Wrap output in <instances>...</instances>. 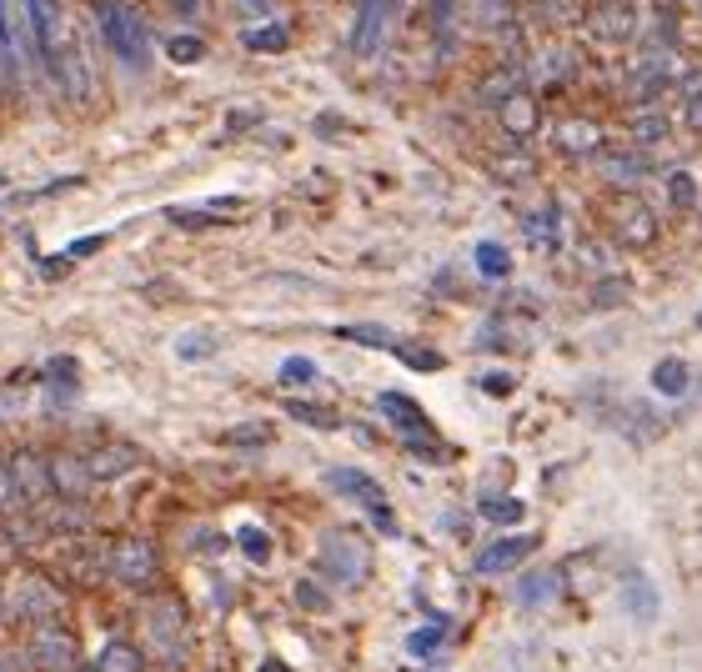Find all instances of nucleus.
I'll list each match as a JSON object with an SVG mask.
<instances>
[{
    "instance_id": "50",
    "label": "nucleus",
    "mask_w": 702,
    "mask_h": 672,
    "mask_svg": "<svg viewBox=\"0 0 702 672\" xmlns=\"http://www.w3.org/2000/svg\"><path fill=\"white\" fill-rule=\"evenodd\" d=\"M261 672H291V668L281 658H266V662H261Z\"/></svg>"
},
{
    "instance_id": "52",
    "label": "nucleus",
    "mask_w": 702,
    "mask_h": 672,
    "mask_svg": "<svg viewBox=\"0 0 702 672\" xmlns=\"http://www.w3.org/2000/svg\"><path fill=\"white\" fill-rule=\"evenodd\" d=\"M698 326H702V311H698Z\"/></svg>"
},
{
    "instance_id": "8",
    "label": "nucleus",
    "mask_w": 702,
    "mask_h": 672,
    "mask_svg": "<svg viewBox=\"0 0 702 672\" xmlns=\"http://www.w3.org/2000/svg\"><path fill=\"white\" fill-rule=\"evenodd\" d=\"M30 662H36L40 672H76V662H80L76 637L65 633V627H55V622H46V627H36V637H30Z\"/></svg>"
},
{
    "instance_id": "5",
    "label": "nucleus",
    "mask_w": 702,
    "mask_h": 672,
    "mask_svg": "<svg viewBox=\"0 0 702 672\" xmlns=\"http://www.w3.org/2000/svg\"><path fill=\"white\" fill-rule=\"evenodd\" d=\"M105 568L116 572L126 587H151L156 582V547L146 543V537H121V543H111Z\"/></svg>"
},
{
    "instance_id": "11",
    "label": "nucleus",
    "mask_w": 702,
    "mask_h": 672,
    "mask_svg": "<svg viewBox=\"0 0 702 672\" xmlns=\"http://www.w3.org/2000/svg\"><path fill=\"white\" fill-rule=\"evenodd\" d=\"M80 457H86L91 482H121L141 466V447H130V441H101V447H91V452H80Z\"/></svg>"
},
{
    "instance_id": "42",
    "label": "nucleus",
    "mask_w": 702,
    "mask_h": 672,
    "mask_svg": "<svg viewBox=\"0 0 702 672\" xmlns=\"http://www.w3.org/2000/svg\"><path fill=\"white\" fill-rule=\"evenodd\" d=\"M171 221L186 232H201V226H216V211H171Z\"/></svg>"
},
{
    "instance_id": "46",
    "label": "nucleus",
    "mask_w": 702,
    "mask_h": 672,
    "mask_svg": "<svg viewBox=\"0 0 702 672\" xmlns=\"http://www.w3.org/2000/svg\"><path fill=\"white\" fill-rule=\"evenodd\" d=\"M522 662H527V647H517V652H507V658H502V668H497V672H542V668H522Z\"/></svg>"
},
{
    "instance_id": "53",
    "label": "nucleus",
    "mask_w": 702,
    "mask_h": 672,
    "mask_svg": "<svg viewBox=\"0 0 702 672\" xmlns=\"http://www.w3.org/2000/svg\"><path fill=\"white\" fill-rule=\"evenodd\" d=\"M0 186H5V176H0Z\"/></svg>"
},
{
    "instance_id": "31",
    "label": "nucleus",
    "mask_w": 702,
    "mask_h": 672,
    "mask_svg": "<svg viewBox=\"0 0 702 672\" xmlns=\"http://www.w3.org/2000/svg\"><path fill=\"white\" fill-rule=\"evenodd\" d=\"M507 266H512V257L497 241H481L477 246V272L481 276H507Z\"/></svg>"
},
{
    "instance_id": "17",
    "label": "nucleus",
    "mask_w": 702,
    "mask_h": 672,
    "mask_svg": "<svg viewBox=\"0 0 702 672\" xmlns=\"http://www.w3.org/2000/svg\"><path fill=\"white\" fill-rule=\"evenodd\" d=\"M532 552H537V537H502V543L481 547V557H477V572H481V577H492V572H507V568H517L522 557H532Z\"/></svg>"
},
{
    "instance_id": "32",
    "label": "nucleus",
    "mask_w": 702,
    "mask_h": 672,
    "mask_svg": "<svg viewBox=\"0 0 702 672\" xmlns=\"http://www.w3.org/2000/svg\"><path fill=\"white\" fill-rule=\"evenodd\" d=\"M632 136H638L642 146L663 141V136H667V116H663V111H642V116H632Z\"/></svg>"
},
{
    "instance_id": "36",
    "label": "nucleus",
    "mask_w": 702,
    "mask_h": 672,
    "mask_svg": "<svg viewBox=\"0 0 702 672\" xmlns=\"http://www.w3.org/2000/svg\"><path fill=\"white\" fill-rule=\"evenodd\" d=\"M166 55H171V61H181V65H196L201 55H206V46H201L196 36H171L166 40Z\"/></svg>"
},
{
    "instance_id": "1",
    "label": "nucleus",
    "mask_w": 702,
    "mask_h": 672,
    "mask_svg": "<svg viewBox=\"0 0 702 672\" xmlns=\"http://www.w3.org/2000/svg\"><path fill=\"white\" fill-rule=\"evenodd\" d=\"M96 26H101V40L126 65H146V55H151V30H146L136 5H126V0H101V5H96Z\"/></svg>"
},
{
    "instance_id": "10",
    "label": "nucleus",
    "mask_w": 702,
    "mask_h": 672,
    "mask_svg": "<svg viewBox=\"0 0 702 672\" xmlns=\"http://www.w3.org/2000/svg\"><path fill=\"white\" fill-rule=\"evenodd\" d=\"M377 412L387 416V422H391L397 432H402L406 447H416V441H431V437H437V432H431V422H427V412H422V407H416L412 397H402V391H381V397H377Z\"/></svg>"
},
{
    "instance_id": "37",
    "label": "nucleus",
    "mask_w": 702,
    "mask_h": 672,
    "mask_svg": "<svg viewBox=\"0 0 702 672\" xmlns=\"http://www.w3.org/2000/svg\"><path fill=\"white\" fill-rule=\"evenodd\" d=\"M397 357H402L406 366H416V372H437V366H442V357L431 347H406V341H397Z\"/></svg>"
},
{
    "instance_id": "19",
    "label": "nucleus",
    "mask_w": 702,
    "mask_h": 672,
    "mask_svg": "<svg viewBox=\"0 0 702 672\" xmlns=\"http://www.w3.org/2000/svg\"><path fill=\"white\" fill-rule=\"evenodd\" d=\"M562 582H567V572H562V568L527 572V577L517 582V602H522V608H542V602L562 597Z\"/></svg>"
},
{
    "instance_id": "15",
    "label": "nucleus",
    "mask_w": 702,
    "mask_h": 672,
    "mask_svg": "<svg viewBox=\"0 0 702 672\" xmlns=\"http://www.w3.org/2000/svg\"><path fill=\"white\" fill-rule=\"evenodd\" d=\"M91 472H86V457L80 452H55L51 457V491H61L65 502H80L91 491Z\"/></svg>"
},
{
    "instance_id": "39",
    "label": "nucleus",
    "mask_w": 702,
    "mask_h": 672,
    "mask_svg": "<svg viewBox=\"0 0 702 672\" xmlns=\"http://www.w3.org/2000/svg\"><path fill=\"white\" fill-rule=\"evenodd\" d=\"M406 647H412L416 658H427V652H437V647H442V622H431V627H416V633L406 637Z\"/></svg>"
},
{
    "instance_id": "25",
    "label": "nucleus",
    "mask_w": 702,
    "mask_h": 672,
    "mask_svg": "<svg viewBox=\"0 0 702 672\" xmlns=\"http://www.w3.org/2000/svg\"><path fill=\"white\" fill-rule=\"evenodd\" d=\"M667 201H673L677 211L698 207V182H692V171H667Z\"/></svg>"
},
{
    "instance_id": "47",
    "label": "nucleus",
    "mask_w": 702,
    "mask_h": 672,
    "mask_svg": "<svg viewBox=\"0 0 702 672\" xmlns=\"http://www.w3.org/2000/svg\"><path fill=\"white\" fill-rule=\"evenodd\" d=\"M682 116H688V126H692V130H702V96H698V101L682 105Z\"/></svg>"
},
{
    "instance_id": "3",
    "label": "nucleus",
    "mask_w": 702,
    "mask_h": 672,
    "mask_svg": "<svg viewBox=\"0 0 702 672\" xmlns=\"http://www.w3.org/2000/svg\"><path fill=\"white\" fill-rule=\"evenodd\" d=\"M30 11V36H36V65L46 76H61V55H65V40H61V5L55 0H26Z\"/></svg>"
},
{
    "instance_id": "29",
    "label": "nucleus",
    "mask_w": 702,
    "mask_h": 672,
    "mask_svg": "<svg viewBox=\"0 0 702 672\" xmlns=\"http://www.w3.org/2000/svg\"><path fill=\"white\" fill-rule=\"evenodd\" d=\"M642 155H602V176H607V182H638L642 176Z\"/></svg>"
},
{
    "instance_id": "12",
    "label": "nucleus",
    "mask_w": 702,
    "mask_h": 672,
    "mask_svg": "<svg viewBox=\"0 0 702 672\" xmlns=\"http://www.w3.org/2000/svg\"><path fill=\"white\" fill-rule=\"evenodd\" d=\"M11 462V477H15V491H21V502H40L46 491H51V457L30 452V447H21L15 457H5Z\"/></svg>"
},
{
    "instance_id": "18",
    "label": "nucleus",
    "mask_w": 702,
    "mask_h": 672,
    "mask_svg": "<svg viewBox=\"0 0 702 672\" xmlns=\"http://www.w3.org/2000/svg\"><path fill=\"white\" fill-rule=\"evenodd\" d=\"M552 146H557L562 155H598L602 151V130L592 126V121H562L557 130H552Z\"/></svg>"
},
{
    "instance_id": "14",
    "label": "nucleus",
    "mask_w": 702,
    "mask_h": 672,
    "mask_svg": "<svg viewBox=\"0 0 702 672\" xmlns=\"http://www.w3.org/2000/svg\"><path fill=\"white\" fill-rule=\"evenodd\" d=\"M387 11H391V0H362V5H356V30H351V51L356 55H377L381 51Z\"/></svg>"
},
{
    "instance_id": "45",
    "label": "nucleus",
    "mask_w": 702,
    "mask_h": 672,
    "mask_svg": "<svg viewBox=\"0 0 702 672\" xmlns=\"http://www.w3.org/2000/svg\"><path fill=\"white\" fill-rule=\"evenodd\" d=\"M297 602H301V608H312V612H322V608H326V597L316 593L312 582H297Z\"/></svg>"
},
{
    "instance_id": "21",
    "label": "nucleus",
    "mask_w": 702,
    "mask_h": 672,
    "mask_svg": "<svg viewBox=\"0 0 702 672\" xmlns=\"http://www.w3.org/2000/svg\"><path fill=\"white\" fill-rule=\"evenodd\" d=\"M141 647L126 643V637H116V643L101 647V658H96V672H141Z\"/></svg>"
},
{
    "instance_id": "20",
    "label": "nucleus",
    "mask_w": 702,
    "mask_h": 672,
    "mask_svg": "<svg viewBox=\"0 0 702 672\" xmlns=\"http://www.w3.org/2000/svg\"><path fill=\"white\" fill-rule=\"evenodd\" d=\"M46 397H51V407H71L76 401V362L71 357L46 366Z\"/></svg>"
},
{
    "instance_id": "40",
    "label": "nucleus",
    "mask_w": 702,
    "mask_h": 672,
    "mask_svg": "<svg viewBox=\"0 0 702 672\" xmlns=\"http://www.w3.org/2000/svg\"><path fill=\"white\" fill-rule=\"evenodd\" d=\"M617 301H627V282H617V276H602L592 307H617Z\"/></svg>"
},
{
    "instance_id": "34",
    "label": "nucleus",
    "mask_w": 702,
    "mask_h": 672,
    "mask_svg": "<svg viewBox=\"0 0 702 672\" xmlns=\"http://www.w3.org/2000/svg\"><path fill=\"white\" fill-rule=\"evenodd\" d=\"M211 351H216V336L211 332H191V336L176 341V357H181V362H201V357H211Z\"/></svg>"
},
{
    "instance_id": "33",
    "label": "nucleus",
    "mask_w": 702,
    "mask_h": 672,
    "mask_svg": "<svg viewBox=\"0 0 702 672\" xmlns=\"http://www.w3.org/2000/svg\"><path fill=\"white\" fill-rule=\"evenodd\" d=\"M337 336H347V341H362V347H391V351H397V336H391L387 326H341Z\"/></svg>"
},
{
    "instance_id": "4",
    "label": "nucleus",
    "mask_w": 702,
    "mask_h": 672,
    "mask_svg": "<svg viewBox=\"0 0 702 672\" xmlns=\"http://www.w3.org/2000/svg\"><path fill=\"white\" fill-rule=\"evenodd\" d=\"M326 487L341 491V497H351V502H362L366 512H372V522H377L387 537L397 532V518H391L387 497H381V487L366 477V472H356V466H331V472H326Z\"/></svg>"
},
{
    "instance_id": "43",
    "label": "nucleus",
    "mask_w": 702,
    "mask_h": 672,
    "mask_svg": "<svg viewBox=\"0 0 702 672\" xmlns=\"http://www.w3.org/2000/svg\"><path fill=\"white\" fill-rule=\"evenodd\" d=\"M21 502V491H15V477H11V462H0V512H11Z\"/></svg>"
},
{
    "instance_id": "35",
    "label": "nucleus",
    "mask_w": 702,
    "mask_h": 672,
    "mask_svg": "<svg viewBox=\"0 0 702 672\" xmlns=\"http://www.w3.org/2000/svg\"><path fill=\"white\" fill-rule=\"evenodd\" d=\"M236 543H241V552H247L251 562H266V557H272V537H266L261 527H241L236 532Z\"/></svg>"
},
{
    "instance_id": "23",
    "label": "nucleus",
    "mask_w": 702,
    "mask_h": 672,
    "mask_svg": "<svg viewBox=\"0 0 702 672\" xmlns=\"http://www.w3.org/2000/svg\"><path fill=\"white\" fill-rule=\"evenodd\" d=\"M582 15V0H532V21L542 26H567Z\"/></svg>"
},
{
    "instance_id": "30",
    "label": "nucleus",
    "mask_w": 702,
    "mask_h": 672,
    "mask_svg": "<svg viewBox=\"0 0 702 672\" xmlns=\"http://www.w3.org/2000/svg\"><path fill=\"white\" fill-rule=\"evenodd\" d=\"M287 412L297 416V422H306V427H341V416L337 412H326V407H312V401H287Z\"/></svg>"
},
{
    "instance_id": "13",
    "label": "nucleus",
    "mask_w": 702,
    "mask_h": 672,
    "mask_svg": "<svg viewBox=\"0 0 702 672\" xmlns=\"http://www.w3.org/2000/svg\"><path fill=\"white\" fill-rule=\"evenodd\" d=\"M612 232H617L623 246L642 251V246H652V236H657V216H652L642 201H617V207H612Z\"/></svg>"
},
{
    "instance_id": "38",
    "label": "nucleus",
    "mask_w": 702,
    "mask_h": 672,
    "mask_svg": "<svg viewBox=\"0 0 702 672\" xmlns=\"http://www.w3.org/2000/svg\"><path fill=\"white\" fill-rule=\"evenodd\" d=\"M481 512H487V522H517L527 507H522L517 497H487V502H481Z\"/></svg>"
},
{
    "instance_id": "28",
    "label": "nucleus",
    "mask_w": 702,
    "mask_h": 672,
    "mask_svg": "<svg viewBox=\"0 0 702 672\" xmlns=\"http://www.w3.org/2000/svg\"><path fill=\"white\" fill-rule=\"evenodd\" d=\"M623 597H627V612H632V618H642V622H648L652 612H657V602H652V587H648L642 577H627Z\"/></svg>"
},
{
    "instance_id": "22",
    "label": "nucleus",
    "mask_w": 702,
    "mask_h": 672,
    "mask_svg": "<svg viewBox=\"0 0 702 672\" xmlns=\"http://www.w3.org/2000/svg\"><path fill=\"white\" fill-rule=\"evenodd\" d=\"M688 366L677 362V357H663V362L652 366V387L663 391V397H682V391H688Z\"/></svg>"
},
{
    "instance_id": "27",
    "label": "nucleus",
    "mask_w": 702,
    "mask_h": 672,
    "mask_svg": "<svg viewBox=\"0 0 702 672\" xmlns=\"http://www.w3.org/2000/svg\"><path fill=\"white\" fill-rule=\"evenodd\" d=\"M222 441L226 447H266V441H272V427H266V422H241V427H226Z\"/></svg>"
},
{
    "instance_id": "2",
    "label": "nucleus",
    "mask_w": 702,
    "mask_h": 672,
    "mask_svg": "<svg viewBox=\"0 0 702 672\" xmlns=\"http://www.w3.org/2000/svg\"><path fill=\"white\" fill-rule=\"evenodd\" d=\"M316 572L331 587H362L372 577V547L356 532H326L322 547H316Z\"/></svg>"
},
{
    "instance_id": "16",
    "label": "nucleus",
    "mask_w": 702,
    "mask_h": 672,
    "mask_svg": "<svg viewBox=\"0 0 702 672\" xmlns=\"http://www.w3.org/2000/svg\"><path fill=\"white\" fill-rule=\"evenodd\" d=\"M497 116H502V130H507L512 141H527L542 130V111H537V96L532 91H517L507 101L497 105Z\"/></svg>"
},
{
    "instance_id": "26",
    "label": "nucleus",
    "mask_w": 702,
    "mask_h": 672,
    "mask_svg": "<svg viewBox=\"0 0 702 672\" xmlns=\"http://www.w3.org/2000/svg\"><path fill=\"white\" fill-rule=\"evenodd\" d=\"M247 51H266V55H276V51H287V26H256V30H247Z\"/></svg>"
},
{
    "instance_id": "41",
    "label": "nucleus",
    "mask_w": 702,
    "mask_h": 672,
    "mask_svg": "<svg viewBox=\"0 0 702 672\" xmlns=\"http://www.w3.org/2000/svg\"><path fill=\"white\" fill-rule=\"evenodd\" d=\"M316 376V366L306 362V357H287V362H281V382H287V387H297V382H312Z\"/></svg>"
},
{
    "instance_id": "44",
    "label": "nucleus",
    "mask_w": 702,
    "mask_h": 672,
    "mask_svg": "<svg viewBox=\"0 0 702 672\" xmlns=\"http://www.w3.org/2000/svg\"><path fill=\"white\" fill-rule=\"evenodd\" d=\"M677 91H682V101H698L702 96V71H682V76H677Z\"/></svg>"
},
{
    "instance_id": "9",
    "label": "nucleus",
    "mask_w": 702,
    "mask_h": 672,
    "mask_svg": "<svg viewBox=\"0 0 702 672\" xmlns=\"http://www.w3.org/2000/svg\"><path fill=\"white\" fill-rule=\"evenodd\" d=\"M582 21H587V36L607 40V46H623V40L638 36V11H632L627 0H602V5H592Z\"/></svg>"
},
{
    "instance_id": "7",
    "label": "nucleus",
    "mask_w": 702,
    "mask_h": 672,
    "mask_svg": "<svg viewBox=\"0 0 702 672\" xmlns=\"http://www.w3.org/2000/svg\"><path fill=\"white\" fill-rule=\"evenodd\" d=\"M61 587H55L51 577H40V572H26V577L15 582V608H21V618H30V622H55L61 618Z\"/></svg>"
},
{
    "instance_id": "51",
    "label": "nucleus",
    "mask_w": 702,
    "mask_h": 672,
    "mask_svg": "<svg viewBox=\"0 0 702 672\" xmlns=\"http://www.w3.org/2000/svg\"><path fill=\"white\" fill-rule=\"evenodd\" d=\"M176 5H181L186 15H196V5H201V0H176Z\"/></svg>"
},
{
    "instance_id": "48",
    "label": "nucleus",
    "mask_w": 702,
    "mask_h": 672,
    "mask_svg": "<svg viewBox=\"0 0 702 672\" xmlns=\"http://www.w3.org/2000/svg\"><path fill=\"white\" fill-rule=\"evenodd\" d=\"M481 387H487V391H512L517 382H512V376H481Z\"/></svg>"
},
{
    "instance_id": "24",
    "label": "nucleus",
    "mask_w": 702,
    "mask_h": 672,
    "mask_svg": "<svg viewBox=\"0 0 702 672\" xmlns=\"http://www.w3.org/2000/svg\"><path fill=\"white\" fill-rule=\"evenodd\" d=\"M507 15H512L507 0H467V21L472 26H481V30H497Z\"/></svg>"
},
{
    "instance_id": "49",
    "label": "nucleus",
    "mask_w": 702,
    "mask_h": 672,
    "mask_svg": "<svg viewBox=\"0 0 702 672\" xmlns=\"http://www.w3.org/2000/svg\"><path fill=\"white\" fill-rule=\"evenodd\" d=\"M105 241V236H86V241H76V246H71V257H91V251H96V246H101Z\"/></svg>"
},
{
    "instance_id": "6",
    "label": "nucleus",
    "mask_w": 702,
    "mask_h": 672,
    "mask_svg": "<svg viewBox=\"0 0 702 672\" xmlns=\"http://www.w3.org/2000/svg\"><path fill=\"white\" fill-rule=\"evenodd\" d=\"M146 637L156 643V652L166 662H176L186 652V612L181 602H171V597H156L151 612H146Z\"/></svg>"
}]
</instances>
